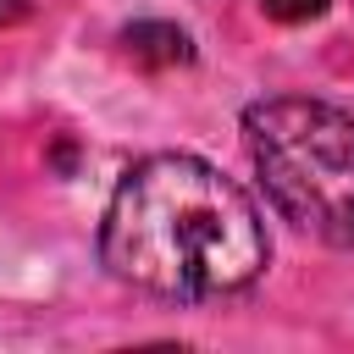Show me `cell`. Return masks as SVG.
<instances>
[{"label": "cell", "instance_id": "obj_1", "mask_svg": "<svg viewBox=\"0 0 354 354\" xmlns=\"http://www.w3.org/2000/svg\"><path fill=\"white\" fill-rule=\"evenodd\" d=\"M100 260L116 282L199 304L249 288L266 260V221L254 199L199 155H144L111 194L100 221Z\"/></svg>", "mask_w": 354, "mask_h": 354}, {"label": "cell", "instance_id": "obj_2", "mask_svg": "<svg viewBox=\"0 0 354 354\" xmlns=\"http://www.w3.org/2000/svg\"><path fill=\"white\" fill-rule=\"evenodd\" d=\"M266 199L326 249H354V116L326 100L271 94L243 111Z\"/></svg>", "mask_w": 354, "mask_h": 354}, {"label": "cell", "instance_id": "obj_3", "mask_svg": "<svg viewBox=\"0 0 354 354\" xmlns=\"http://www.w3.org/2000/svg\"><path fill=\"white\" fill-rule=\"evenodd\" d=\"M122 50L138 66H188L194 61V44L177 22H133V28H122Z\"/></svg>", "mask_w": 354, "mask_h": 354}, {"label": "cell", "instance_id": "obj_4", "mask_svg": "<svg viewBox=\"0 0 354 354\" xmlns=\"http://www.w3.org/2000/svg\"><path fill=\"white\" fill-rule=\"evenodd\" d=\"M277 22H304V17H321L326 11V0H260Z\"/></svg>", "mask_w": 354, "mask_h": 354}, {"label": "cell", "instance_id": "obj_5", "mask_svg": "<svg viewBox=\"0 0 354 354\" xmlns=\"http://www.w3.org/2000/svg\"><path fill=\"white\" fill-rule=\"evenodd\" d=\"M28 11H33V0H0V28L6 22H22Z\"/></svg>", "mask_w": 354, "mask_h": 354}]
</instances>
